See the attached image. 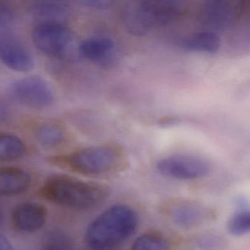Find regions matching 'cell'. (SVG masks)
Masks as SVG:
<instances>
[{"mask_svg":"<svg viewBox=\"0 0 250 250\" xmlns=\"http://www.w3.org/2000/svg\"><path fill=\"white\" fill-rule=\"evenodd\" d=\"M169 216L176 226L183 229H192L201 226L210 219L207 208L192 202L175 203L169 207Z\"/></svg>","mask_w":250,"mask_h":250,"instance_id":"11","label":"cell"},{"mask_svg":"<svg viewBox=\"0 0 250 250\" xmlns=\"http://www.w3.org/2000/svg\"><path fill=\"white\" fill-rule=\"evenodd\" d=\"M26 146L14 134H0V162H12L24 156Z\"/></svg>","mask_w":250,"mask_h":250,"instance_id":"16","label":"cell"},{"mask_svg":"<svg viewBox=\"0 0 250 250\" xmlns=\"http://www.w3.org/2000/svg\"><path fill=\"white\" fill-rule=\"evenodd\" d=\"M237 7L230 1L213 0L202 7L200 21L210 30H222L229 28L237 17Z\"/></svg>","mask_w":250,"mask_h":250,"instance_id":"10","label":"cell"},{"mask_svg":"<svg viewBox=\"0 0 250 250\" xmlns=\"http://www.w3.org/2000/svg\"><path fill=\"white\" fill-rule=\"evenodd\" d=\"M36 139L43 147L53 148L63 142L65 134L58 125L53 124H43L36 130Z\"/></svg>","mask_w":250,"mask_h":250,"instance_id":"17","label":"cell"},{"mask_svg":"<svg viewBox=\"0 0 250 250\" xmlns=\"http://www.w3.org/2000/svg\"><path fill=\"white\" fill-rule=\"evenodd\" d=\"M32 13L41 23L63 24L71 14L70 5L59 1H41L32 7Z\"/></svg>","mask_w":250,"mask_h":250,"instance_id":"14","label":"cell"},{"mask_svg":"<svg viewBox=\"0 0 250 250\" xmlns=\"http://www.w3.org/2000/svg\"><path fill=\"white\" fill-rule=\"evenodd\" d=\"M184 8V2L174 0L131 2L124 10V24L133 36H143L178 20Z\"/></svg>","mask_w":250,"mask_h":250,"instance_id":"3","label":"cell"},{"mask_svg":"<svg viewBox=\"0 0 250 250\" xmlns=\"http://www.w3.org/2000/svg\"><path fill=\"white\" fill-rule=\"evenodd\" d=\"M0 60L17 72H28L34 67V59L24 43L12 35L0 37Z\"/></svg>","mask_w":250,"mask_h":250,"instance_id":"8","label":"cell"},{"mask_svg":"<svg viewBox=\"0 0 250 250\" xmlns=\"http://www.w3.org/2000/svg\"><path fill=\"white\" fill-rule=\"evenodd\" d=\"M8 93L14 102L32 108L47 107L54 102V92L46 80L32 76L11 84Z\"/></svg>","mask_w":250,"mask_h":250,"instance_id":"5","label":"cell"},{"mask_svg":"<svg viewBox=\"0 0 250 250\" xmlns=\"http://www.w3.org/2000/svg\"><path fill=\"white\" fill-rule=\"evenodd\" d=\"M159 173L172 179L191 181L199 179L210 172V164L200 156L176 154L160 159L156 165Z\"/></svg>","mask_w":250,"mask_h":250,"instance_id":"6","label":"cell"},{"mask_svg":"<svg viewBox=\"0 0 250 250\" xmlns=\"http://www.w3.org/2000/svg\"><path fill=\"white\" fill-rule=\"evenodd\" d=\"M13 12L11 8L3 2H0V27H5L13 20Z\"/></svg>","mask_w":250,"mask_h":250,"instance_id":"21","label":"cell"},{"mask_svg":"<svg viewBox=\"0 0 250 250\" xmlns=\"http://www.w3.org/2000/svg\"><path fill=\"white\" fill-rule=\"evenodd\" d=\"M42 198L75 210H87L100 205L108 196L107 188L68 175L49 177L39 189Z\"/></svg>","mask_w":250,"mask_h":250,"instance_id":"1","label":"cell"},{"mask_svg":"<svg viewBox=\"0 0 250 250\" xmlns=\"http://www.w3.org/2000/svg\"><path fill=\"white\" fill-rule=\"evenodd\" d=\"M31 176L21 168L0 167V197H12L24 193L31 184Z\"/></svg>","mask_w":250,"mask_h":250,"instance_id":"13","label":"cell"},{"mask_svg":"<svg viewBox=\"0 0 250 250\" xmlns=\"http://www.w3.org/2000/svg\"></svg>","mask_w":250,"mask_h":250,"instance_id":"26","label":"cell"},{"mask_svg":"<svg viewBox=\"0 0 250 250\" xmlns=\"http://www.w3.org/2000/svg\"><path fill=\"white\" fill-rule=\"evenodd\" d=\"M115 49L114 41L106 36L90 38L83 41L79 46L83 58L101 65H107L112 62Z\"/></svg>","mask_w":250,"mask_h":250,"instance_id":"12","label":"cell"},{"mask_svg":"<svg viewBox=\"0 0 250 250\" xmlns=\"http://www.w3.org/2000/svg\"><path fill=\"white\" fill-rule=\"evenodd\" d=\"M178 46L188 52L214 53L220 48V39L214 32L207 30L181 38Z\"/></svg>","mask_w":250,"mask_h":250,"instance_id":"15","label":"cell"},{"mask_svg":"<svg viewBox=\"0 0 250 250\" xmlns=\"http://www.w3.org/2000/svg\"><path fill=\"white\" fill-rule=\"evenodd\" d=\"M40 250H74V243L65 231L52 229L43 238Z\"/></svg>","mask_w":250,"mask_h":250,"instance_id":"18","label":"cell"},{"mask_svg":"<svg viewBox=\"0 0 250 250\" xmlns=\"http://www.w3.org/2000/svg\"><path fill=\"white\" fill-rule=\"evenodd\" d=\"M32 37L36 48L51 57L63 55L73 41L70 29L58 23H40L33 30Z\"/></svg>","mask_w":250,"mask_h":250,"instance_id":"7","label":"cell"},{"mask_svg":"<svg viewBox=\"0 0 250 250\" xmlns=\"http://www.w3.org/2000/svg\"><path fill=\"white\" fill-rule=\"evenodd\" d=\"M46 207L35 202H24L13 210L11 222L14 229L22 233H33L40 230L47 220Z\"/></svg>","mask_w":250,"mask_h":250,"instance_id":"9","label":"cell"},{"mask_svg":"<svg viewBox=\"0 0 250 250\" xmlns=\"http://www.w3.org/2000/svg\"><path fill=\"white\" fill-rule=\"evenodd\" d=\"M3 210H2V208H1V206H0V226L2 225V222H3Z\"/></svg>","mask_w":250,"mask_h":250,"instance_id":"25","label":"cell"},{"mask_svg":"<svg viewBox=\"0 0 250 250\" xmlns=\"http://www.w3.org/2000/svg\"><path fill=\"white\" fill-rule=\"evenodd\" d=\"M0 250H12L11 242L2 235H0Z\"/></svg>","mask_w":250,"mask_h":250,"instance_id":"24","label":"cell"},{"mask_svg":"<svg viewBox=\"0 0 250 250\" xmlns=\"http://www.w3.org/2000/svg\"><path fill=\"white\" fill-rule=\"evenodd\" d=\"M169 247V241L163 235L147 233L134 241L131 250H168Z\"/></svg>","mask_w":250,"mask_h":250,"instance_id":"19","label":"cell"},{"mask_svg":"<svg viewBox=\"0 0 250 250\" xmlns=\"http://www.w3.org/2000/svg\"><path fill=\"white\" fill-rule=\"evenodd\" d=\"M138 217L126 205L111 206L87 227L85 241L90 250H112L134 234Z\"/></svg>","mask_w":250,"mask_h":250,"instance_id":"2","label":"cell"},{"mask_svg":"<svg viewBox=\"0 0 250 250\" xmlns=\"http://www.w3.org/2000/svg\"><path fill=\"white\" fill-rule=\"evenodd\" d=\"M65 164L74 172L102 175L116 172L122 166L119 150L111 146H96L78 150L66 158Z\"/></svg>","mask_w":250,"mask_h":250,"instance_id":"4","label":"cell"},{"mask_svg":"<svg viewBox=\"0 0 250 250\" xmlns=\"http://www.w3.org/2000/svg\"><path fill=\"white\" fill-rule=\"evenodd\" d=\"M250 229V214L247 209L237 210L228 222V230L235 236H242Z\"/></svg>","mask_w":250,"mask_h":250,"instance_id":"20","label":"cell"},{"mask_svg":"<svg viewBox=\"0 0 250 250\" xmlns=\"http://www.w3.org/2000/svg\"><path fill=\"white\" fill-rule=\"evenodd\" d=\"M11 117V111L4 102L0 101V124H5Z\"/></svg>","mask_w":250,"mask_h":250,"instance_id":"23","label":"cell"},{"mask_svg":"<svg viewBox=\"0 0 250 250\" xmlns=\"http://www.w3.org/2000/svg\"><path fill=\"white\" fill-rule=\"evenodd\" d=\"M80 3L93 9L105 10L110 8L112 2L106 0H84L81 1Z\"/></svg>","mask_w":250,"mask_h":250,"instance_id":"22","label":"cell"}]
</instances>
